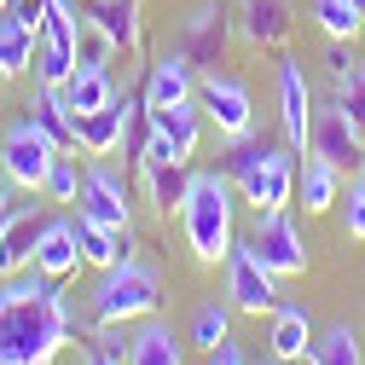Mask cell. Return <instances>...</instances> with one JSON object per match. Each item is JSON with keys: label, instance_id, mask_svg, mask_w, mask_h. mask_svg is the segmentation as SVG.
Masks as SVG:
<instances>
[{"label": "cell", "instance_id": "obj_43", "mask_svg": "<svg viewBox=\"0 0 365 365\" xmlns=\"http://www.w3.org/2000/svg\"><path fill=\"white\" fill-rule=\"evenodd\" d=\"M354 180H359V186H365V157H359V168H354Z\"/></svg>", "mask_w": 365, "mask_h": 365}, {"label": "cell", "instance_id": "obj_32", "mask_svg": "<svg viewBox=\"0 0 365 365\" xmlns=\"http://www.w3.org/2000/svg\"><path fill=\"white\" fill-rule=\"evenodd\" d=\"M76 70H81V64H76V53L53 47V41H41V47H35V64H29L35 87H64V81H70Z\"/></svg>", "mask_w": 365, "mask_h": 365}, {"label": "cell", "instance_id": "obj_41", "mask_svg": "<svg viewBox=\"0 0 365 365\" xmlns=\"http://www.w3.org/2000/svg\"><path fill=\"white\" fill-rule=\"evenodd\" d=\"M209 365H250V359H244V348H232V342H220V348L209 354Z\"/></svg>", "mask_w": 365, "mask_h": 365}, {"label": "cell", "instance_id": "obj_3", "mask_svg": "<svg viewBox=\"0 0 365 365\" xmlns=\"http://www.w3.org/2000/svg\"><path fill=\"white\" fill-rule=\"evenodd\" d=\"M157 307H163V272L151 261H140V255L105 267L93 296H87L93 331H122V325H133V319H151Z\"/></svg>", "mask_w": 365, "mask_h": 365}, {"label": "cell", "instance_id": "obj_36", "mask_svg": "<svg viewBox=\"0 0 365 365\" xmlns=\"http://www.w3.org/2000/svg\"><path fill=\"white\" fill-rule=\"evenodd\" d=\"M110 58H116V41H110L105 29H93V24H81V41H76V64H87V70H110Z\"/></svg>", "mask_w": 365, "mask_h": 365}, {"label": "cell", "instance_id": "obj_30", "mask_svg": "<svg viewBox=\"0 0 365 365\" xmlns=\"http://www.w3.org/2000/svg\"><path fill=\"white\" fill-rule=\"evenodd\" d=\"M313 24L325 29L331 41H342V47H348V41H354V35L365 29V18H359V12L348 6V0H313Z\"/></svg>", "mask_w": 365, "mask_h": 365}, {"label": "cell", "instance_id": "obj_2", "mask_svg": "<svg viewBox=\"0 0 365 365\" xmlns=\"http://www.w3.org/2000/svg\"><path fill=\"white\" fill-rule=\"evenodd\" d=\"M180 232L197 267H220L232 255V180L226 174H192V192L180 203Z\"/></svg>", "mask_w": 365, "mask_h": 365}, {"label": "cell", "instance_id": "obj_6", "mask_svg": "<svg viewBox=\"0 0 365 365\" xmlns=\"http://www.w3.org/2000/svg\"><path fill=\"white\" fill-rule=\"evenodd\" d=\"M226 302H232L238 313H267V319H272V307H279V272L261 261L255 238L232 244V255H226Z\"/></svg>", "mask_w": 365, "mask_h": 365}, {"label": "cell", "instance_id": "obj_15", "mask_svg": "<svg viewBox=\"0 0 365 365\" xmlns=\"http://www.w3.org/2000/svg\"><path fill=\"white\" fill-rule=\"evenodd\" d=\"M35 267L47 272V279H76V272L87 267V255H81V238H76V220L53 215L47 226H41V244H35Z\"/></svg>", "mask_w": 365, "mask_h": 365}, {"label": "cell", "instance_id": "obj_5", "mask_svg": "<svg viewBox=\"0 0 365 365\" xmlns=\"http://www.w3.org/2000/svg\"><path fill=\"white\" fill-rule=\"evenodd\" d=\"M197 105H203V116L215 122V133H220L226 145L244 140V133H255V99H250V87L238 76L203 70L197 76Z\"/></svg>", "mask_w": 365, "mask_h": 365}, {"label": "cell", "instance_id": "obj_19", "mask_svg": "<svg viewBox=\"0 0 365 365\" xmlns=\"http://www.w3.org/2000/svg\"><path fill=\"white\" fill-rule=\"evenodd\" d=\"M140 180H145V203H151L163 220L180 215V203H186V192H192L186 163H157V157H145V163H140Z\"/></svg>", "mask_w": 365, "mask_h": 365}, {"label": "cell", "instance_id": "obj_29", "mask_svg": "<svg viewBox=\"0 0 365 365\" xmlns=\"http://www.w3.org/2000/svg\"><path fill=\"white\" fill-rule=\"evenodd\" d=\"M232 313H238L232 302H203V307L192 313V336H186V342L203 348V354H215V348L226 342V331H232Z\"/></svg>", "mask_w": 365, "mask_h": 365}, {"label": "cell", "instance_id": "obj_12", "mask_svg": "<svg viewBox=\"0 0 365 365\" xmlns=\"http://www.w3.org/2000/svg\"><path fill=\"white\" fill-rule=\"evenodd\" d=\"M232 29H238V18L220 6V0H203V6L186 18V29H180V53H186L192 64H220L226 58V41H232Z\"/></svg>", "mask_w": 365, "mask_h": 365}, {"label": "cell", "instance_id": "obj_35", "mask_svg": "<svg viewBox=\"0 0 365 365\" xmlns=\"http://www.w3.org/2000/svg\"><path fill=\"white\" fill-rule=\"evenodd\" d=\"M267 157H272V145H267V140H255V133H244V140H232V157H226V180L238 186V180H244V174H255Z\"/></svg>", "mask_w": 365, "mask_h": 365}, {"label": "cell", "instance_id": "obj_45", "mask_svg": "<svg viewBox=\"0 0 365 365\" xmlns=\"http://www.w3.org/2000/svg\"><path fill=\"white\" fill-rule=\"evenodd\" d=\"M272 365H279V359H272Z\"/></svg>", "mask_w": 365, "mask_h": 365}, {"label": "cell", "instance_id": "obj_4", "mask_svg": "<svg viewBox=\"0 0 365 365\" xmlns=\"http://www.w3.org/2000/svg\"><path fill=\"white\" fill-rule=\"evenodd\" d=\"M53 163H58V145L41 133V122H35L29 110H24L6 133H0V174H6L18 192H41Z\"/></svg>", "mask_w": 365, "mask_h": 365}, {"label": "cell", "instance_id": "obj_10", "mask_svg": "<svg viewBox=\"0 0 365 365\" xmlns=\"http://www.w3.org/2000/svg\"><path fill=\"white\" fill-rule=\"evenodd\" d=\"M255 250H261V261L279 272V279H302V272H307V244H302L296 220H290L284 209H261V220H255Z\"/></svg>", "mask_w": 365, "mask_h": 365}, {"label": "cell", "instance_id": "obj_39", "mask_svg": "<svg viewBox=\"0 0 365 365\" xmlns=\"http://www.w3.org/2000/svg\"><path fill=\"white\" fill-rule=\"evenodd\" d=\"M6 12H12V18H18L29 35H35V41H41V24H47V0H12Z\"/></svg>", "mask_w": 365, "mask_h": 365}, {"label": "cell", "instance_id": "obj_14", "mask_svg": "<svg viewBox=\"0 0 365 365\" xmlns=\"http://www.w3.org/2000/svg\"><path fill=\"white\" fill-rule=\"evenodd\" d=\"M140 99H145V110H168V105L197 99V64H192L186 53H163V58L151 64L145 87H140Z\"/></svg>", "mask_w": 365, "mask_h": 365}, {"label": "cell", "instance_id": "obj_34", "mask_svg": "<svg viewBox=\"0 0 365 365\" xmlns=\"http://www.w3.org/2000/svg\"><path fill=\"white\" fill-rule=\"evenodd\" d=\"M41 197L47 203H81V168L70 151H58V163L47 168V186H41Z\"/></svg>", "mask_w": 365, "mask_h": 365}, {"label": "cell", "instance_id": "obj_20", "mask_svg": "<svg viewBox=\"0 0 365 365\" xmlns=\"http://www.w3.org/2000/svg\"><path fill=\"white\" fill-rule=\"evenodd\" d=\"M186 348L192 342H180L151 313V319H140V331H133V342H128V365H186Z\"/></svg>", "mask_w": 365, "mask_h": 365}, {"label": "cell", "instance_id": "obj_26", "mask_svg": "<svg viewBox=\"0 0 365 365\" xmlns=\"http://www.w3.org/2000/svg\"><path fill=\"white\" fill-rule=\"evenodd\" d=\"M35 47L41 41L12 18V12H0V81H12V76H24L29 64H35Z\"/></svg>", "mask_w": 365, "mask_h": 365}, {"label": "cell", "instance_id": "obj_22", "mask_svg": "<svg viewBox=\"0 0 365 365\" xmlns=\"http://www.w3.org/2000/svg\"><path fill=\"white\" fill-rule=\"evenodd\" d=\"M296 192H302V209H307V215L336 209V197H342V168L307 151V163L296 168Z\"/></svg>", "mask_w": 365, "mask_h": 365}, {"label": "cell", "instance_id": "obj_21", "mask_svg": "<svg viewBox=\"0 0 365 365\" xmlns=\"http://www.w3.org/2000/svg\"><path fill=\"white\" fill-rule=\"evenodd\" d=\"M76 238H81V255H87V267H116V261H128L133 255V226H122V232H110V226H99V220H87V215H76Z\"/></svg>", "mask_w": 365, "mask_h": 365}, {"label": "cell", "instance_id": "obj_16", "mask_svg": "<svg viewBox=\"0 0 365 365\" xmlns=\"http://www.w3.org/2000/svg\"><path fill=\"white\" fill-rule=\"evenodd\" d=\"M279 122H284V145L307 151L313 105H307V81H302V64L296 58H279Z\"/></svg>", "mask_w": 365, "mask_h": 365}, {"label": "cell", "instance_id": "obj_11", "mask_svg": "<svg viewBox=\"0 0 365 365\" xmlns=\"http://www.w3.org/2000/svg\"><path fill=\"white\" fill-rule=\"evenodd\" d=\"M296 145H272V157L255 168V174H244L238 180V192H244V203H255V215L261 209H290V197H296Z\"/></svg>", "mask_w": 365, "mask_h": 365}, {"label": "cell", "instance_id": "obj_37", "mask_svg": "<svg viewBox=\"0 0 365 365\" xmlns=\"http://www.w3.org/2000/svg\"><path fill=\"white\" fill-rule=\"evenodd\" d=\"M336 215H342V232L365 244V186H359V180H354V192L336 197Z\"/></svg>", "mask_w": 365, "mask_h": 365}, {"label": "cell", "instance_id": "obj_42", "mask_svg": "<svg viewBox=\"0 0 365 365\" xmlns=\"http://www.w3.org/2000/svg\"><path fill=\"white\" fill-rule=\"evenodd\" d=\"M279 365H325V359H319V348H307V354H296V359H279Z\"/></svg>", "mask_w": 365, "mask_h": 365}, {"label": "cell", "instance_id": "obj_31", "mask_svg": "<svg viewBox=\"0 0 365 365\" xmlns=\"http://www.w3.org/2000/svg\"><path fill=\"white\" fill-rule=\"evenodd\" d=\"M81 12L70 6V0H47V24H41V41H53V47L76 53V41H81Z\"/></svg>", "mask_w": 365, "mask_h": 365}, {"label": "cell", "instance_id": "obj_7", "mask_svg": "<svg viewBox=\"0 0 365 365\" xmlns=\"http://www.w3.org/2000/svg\"><path fill=\"white\" fill-rule=\"evenodd\" d=\"M307 151L325 157V163H336V168H359V157H365V128H359L336 99H331V105H313Z\"/></svg>", "mask_w": 365, "mask_h": 365}, {"label": "cell", "instance_id": "obj_24", "mask_svg": "<svg viewBox=\"0 0 365 365\" xmlns=\"http://www.w3.org/2000/svg\"><path fill=\"white\" fill-rule=\"evenodd\" d=\"M145 116H151V128L163 133V140H174L180 157L192 163V151H197V140H203V105L186 99V105H168V110H145Z\"/></svg>", "mask_w": 365, "mask_h": 365}, {"label": "cell", "instance_id": "obj_27", "mask_svg": "<svg viewBox=\"0 0 365 365\" xmlns=\"http://www.w3.org/2000/svg\"><path fill=\"white\" fill-rule=\"evenodd\" d=\"M331 81H336V105L365 128V64H354L342 53V41H336V53H331Z\"/></svg>", "mask_w": 365, "mask_h": 365}, {"label": "cell", "instance_id": "obj_38", "mask_svg": "<svg viewBox=\"0 0 365 365\" xmlns=\"http://www.w3.org/2000/svg\"><path fill=\"white\" fill-rule=\"evenodd\" d=\"M81 365H128V359H122V342L110 331H99V342L81 348Z\"/></svg>", "mask_w": 365, "mask_h": 365}, {"label": "cell", "instance_id": "obj_8", "mask_svg": "<svg viewBox=\"0 0 365 365\" xmlns=\"http://www.w3.org/2000/svg\"><path fill=\"white\" fill-rule=\"evenodd\" d=\"M145 110V99L140 93H122L105 105V110H87V116H76V151H87V157H116L122 151V140H128V122Z\"/></svg>", "mask_w": 365, "mask_h": 365}, {"label": "cell", "instance_id": "obj_13", "mask_svg": "<svg viewBox=\"0 0 365 365\" xmlns=\"http://www.w3.org/2000/svg\"><path fill=\"white\" fill-rule=\"evenodd\" d=\"M296 29L290 0H238V35L250 41L255 53H279Z\"/></svg>", "mask_w": 365, "mask_h": 365}, {"label": "cell", "instance_id": "obj_44", "mask_svg": "<svg viewBox=\"0 0 365 365\" xmlns=\"http://www.w3.org/2000/svg\"><path fill=\"white\" fill-rule=\"evenodd\" d=\"M348 6H354V12H359V18H365V0H348Z\"/></svg>", "mask_w": 365, "mask_h": 365}, {"label": "cell", "instance_id": "obj_18", "mask_svg": "<svg viewBox=\"0 0 365 365\" xmlns=\"http://www.w3.org/2000/svg\"><path fill=\"white\" fill-rule=\"evenodd\" d=\"M41 226H47V215H41V203L18 209V220L0 232V279H12V272L35 267V244H41Z\"/></svg>", "mask_w": 365, "mask_h": 365}, {"label": "cell", "instance_id": "obj_17", "mask_svg": "<svg viewBox=\"0 0 365 365\" xmlns=\"http://www.w3.org/2000/svg\"><path fill=\"white\" fill-rule=\"evenodd\" d=\"M87 24L105 29V35L116 41V53H140V47H145L140 0H87Z\"/></svg>", "mask_w": 365, "mask_h": 365}, {"label": "cell", "instance_id": "obj_40", "mask_svg": "<svg viewBox=\"0 0 365 365\" xmlns=\"http://www.w3.org/2000/svg\"><path fill=\"white\" fill-rule=\"evenodd\" d=\"M12 192H18V186H12L6 174H0V232H6V226L18 220V203H12Z\"/></svg>", "mask_w": 365, "mask_h": 365}, {"label": "cell", "instance_id": "obj_23", "mask_svg": "<svg viewBox=\"0 0 365 365\" xmlns=\"http://www.w3.org/2000/svg\"><path fill=\"white\" fill-rule=\"evenodd\" d=\"M29 116L41 122V133H47L58 151H76V110H70V99H64V87H35Z\"/></svg>", "mask_w": 365, "mask_h": 365}, {"label": "cell", "instance_id": "obj_25", "mask_svg": "<svg viewBox=\"0 0 365 365\" xmlns=\"http://www.w3.org/2000/svg\"><path fill=\"white\" fill-rule=\"evenodd\" d=\"M307 307H296V302H279L272 307V359H296V354H307Z\"/></svg>", "mask_w": 365, "mask_h": 365}, {"label": "cell", "instance_id": "obj_1", "mask_svg": "<svg viewBox=\"0 0 365 365\" xmlns=\"http://www.w3.org/2000/svg\"><path fill=\"white\" fill-rule=\"evenodd\" d=\"M70 342V302L58 279L24 267L0 279V365H53Z\"/></svg>", "mask_w": 365, "mask_h": 365}, {"label": "cell", "instance_id": "obj_28", "mask_svg": "<svg viewBox=\"0 0 365 365\" xmlns=\"http://www.w3.org/2000/svg\"><path fill=\"white\" fill-rule=\"evenodd\" d=\"M64 99H70V110L76 116H87V110H105L110 99H116V87H110V70H76L70 81H64Z\"/></svg>", "mask_w": 365, "mask_h": 365}, {"label": "cell", "instance_id": "obj_33", "mask_svg": "<svg viewBox=\"0 0 365 365\" xmlns=\"http://www.w3.org/2000/svg\"><path fill=\"white\" fill-rule=\"evenodd\" d=\"M313 348H319L325 365H365V348H359V331H354V325H331Z\"/></svg>", "mask_w": 365, "mask_h": 365}, {"label": "cell", "instance_id": "obj_9", "mask_svg": "<svg viewBox=\"0 0 365 365\" xmlns=\"http://www.w3.org/2000/svg\"><path fill=\"white\" fill-rule=\"evenodd\" d=\"M76 215H87V220L110 226V232L133 226V192H128V180H122L110 163L81 168V209H76Z\"/></svg>", "mask_w": 365, "mask_h": 365}]
</instances>
